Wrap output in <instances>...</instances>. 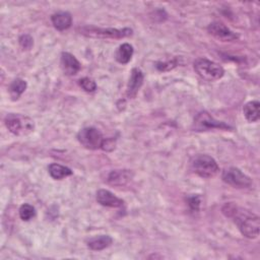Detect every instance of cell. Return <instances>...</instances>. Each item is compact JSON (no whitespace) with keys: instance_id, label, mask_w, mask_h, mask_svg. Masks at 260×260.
<instances>
[{"instance_id":"6da1fadb","label":"cell","mask_w":260,"mask_h":260,"mask_svg":"<svg viewBox=\"0 0 260 260\" xmlns=\"http://www.w3.org/2000/svg\"><path fill=\"white\" fill-rule=\"evenodd\" d=\"M221 211L226 217L233 219L244 237L248 239H256L259 236L260 219L255 213L232 202L223 204Z\"/></svg>"},{"instance_id":"7a4b0ae2","label":"cell","mask_w":260,"mask_h":260,"mask_svg":"<svg viewBox=\"0 0 260 260\" xmlns=\"http://www.w3.org/2000/svg\"><path fill=\"white\" fill-rule=\"evenodd\" d=\"M190 168L193 173L204 179L214 177L219 171V167L216 160L208 154L194 155L191 158Z\"/></svg>"},{"instance_id":"3957f363","label":"cell","mask_w":260,"mask_h":260,"mask_svg":"<svg viewBox=\"0 0 260 260\" xmlns=\"http://www.w3.org/2000/svg\"><path fill=\"white\" fill-rule=\"evenodd\" d=\"M81 35L89 38L99 39H123L130 37L133 30L129 27L114 28V27H98L93 25H85L79 28Z\"/></svg>"},{"instance_id":"277c9868","label":"cell","mask_w":260,"mask_h":260,"mask_svg":"<svg viewBox=\"0 0 260 260\" xmlns=\"http://www.w3.org/2000/svg\"><path fill=\"white\" fill-rule=\"evenodd\" d=\"M193 67L195 72L203 79L207 81H214L220 79L224 74V69L219 64L205 59L198 58L194 61Z\"/></svg>"},{"instance_id":"5b68a950","label":"cell","mask_w":260,"mask_h":260,"mask_svg":"<svg viewBox=\"0 0 260 260\" xmlns=\"http://www.w3.org/2000/svg\"><path fill=\"white\" fill-rule=\"evenodd\" d=\"M5 125L7 129L14 135L23 136L29 134L34 128V121L23 115L20 114H8L5 117Z\"/></svg>"},{"instance_id":"8992f818","label":"cell","mask_w":260,"mask_h":260,"mask_svg":"<svg viewBox=\"0 0 260 260\" xmlns=\"http://www.w3.org/2000/svg\"><path fill=\"white\" fill-rule=\"evenodd\" d=\"M103 134L100 130L94 127H85L82 128L77 133V140L79 143L86 149L95 150L102 148V144L104 141Z\"/></svg>"},{"instance_id":"52a82bcc","label":"cell","mask_w":260,"mask_h":260,"mask_svg":"<svg viewBox=\"0 0 260 260\" xmlns=\"http://www.w3.org/2000/svg\"><path fill=\"white\" fill-rule=\"evenodd\" d=\"M221 179L228 185L238 189L249 188L252 185V179L236 167L226 168L222 172Z\"/></svg>"},{"instance_id":"ba28073f","label":"cell","mask_w":260,"mask_h":260,"mask_svg":"<svg viewBox=\"0 0 260 260\" xmlns=\"http://www.w3.org/2000/svg\"><path fill=\"white\" fill-rule=\"evenodd\" d=\"M194 131H208L212 129H231V127L222 121L214 119L208 112L201 111L194 118Z\"/></svg>"},{"instance_id":"9c48e42d","label":"cell","mask_w":260,"mask_h":260,"mask_svg":"<svg viewBox=\"0 0 260 260\" xmlns=\"http://www.w3.org/2000/svg\"><path fill=\"white\" fill-rule=\"evenodd\" d=\"M207 31L221 42H232L239 39V35L230 29L225 24L219 21H213L207 26Z\"/></svg>"},{"instance_id":"30bf717a","label":"cell","mask_w":260,"mask_h":260,"mask_svg":"<svg viewBox=\"0 0 260 260\" xmlns=\"http://www.w3.org/2000/svg\"><path fill=\"white\" fill-rule=\"evenodd\" d=\"M144 75L139 68H133L126 88V95L128 99H134L143 84Z\"/></svg>"},{"instance_id":"8fae6325","label":"cell","mask_w":260,"mask_h":260,"mask_svg":"<svg viewBox=\"0 0 260 260\" xmlns=\"http://www.w3.org/2000/svg\"><path fill=\"white\" fill-rule=\"evenodd\" d=\"M133 176L130 170H113L108 173L106 181L112 186H125L133 179Z\"/></svg>"},{"instance_id":"7c38bea8","label":"cell","mask_w":260,"mask_h":260,"mask_svg":"<svg viewBox=\"0 0 260 260\" xmlns=\"http://www.w3.org/2000/svg\"><path fill=\"white\" fill-rule=\"evenodd\" d=\"M61 68L66 75H75L80 70L81 65L72 54L63 52L61 54Z\"/></svg>"},{"instance_id":"4fadbf2b","label":"cell","mask_w":260,"mask_h":260,"mask_svg":"<svg viewBox=\"0 0 260 260\" xmlns=\"http://www.w3.org/2000/svg\"><path fill=\"white\" fill-rule=\"evenodd\" d=\"M96 201L106 207H121L124 204V201L117 196H115L112 192L106 189H100L96 192Z\"/></svg>"},{"instance_id":"5bb4252c","label":"cell","mask_w":260,"mask_h":260,"mask_svg":"<svg viewBox=\"0 0 260 260\" xmlns=\"http://www.w3.org/2000/svg\"><path fill=\"white\" fill-rule=\"evenodd\" d=\"M51 20L54 27L58 30H65L72 24V16L67 11H59L52 14Z\"/></svg>"},{"instance_id":"9a60e30c","label":"cell","mask_w":260,"mask_h":260,"mask_svg":"<svg viewBox=\"0 0 260 260\" xmlns=\"http://www.w3.org/2000/svg\"><path fill=\"white\" fill-rule=\"evenodd\" d=\"M112 243H113V239L110 236L100 235V236L90 238L87 241V247L92 251H101L111 246Z\"/></svg>"},{"instance_id":"2e32d148","label":"cell","mask_w":260,"mask_h":260,"mask_svg":"<svg viewBox=\"0 0 260 260\" xmlns=\"http://www.w3.org/2000/svg\"><path fill=\"white\" fill-rule=\"evenodd\" d=\"M259 107L260 104L257 101H251L248 102L244 108H243V113L247 121L249 122H257L260 118V113H259Z\"/></svg>"},{"instance_id":"e0dca14e","label":"cell","mask_w":260,"mask_h":260,"mask_svg":"<svg viewBox=\"0 0 260 260\" xmlns=\"http://www.w3.org/2000/svg\"><path fill=\"white\" fill-rule=\"evenodd\" d=\"M133 52H134L133 47L128 43H124L120 45L119 48L117 49L115 53V58L119 63L127 64L131 60L133 56Z\"/></svg>"},{"instance_id":"ac0fdd59","label":"cell","mask_w":260,"mask_h":260,"mask_svg":"<svg viewBox=\"0 0 260 260\" xmlns=\"http://www.w3.org/2000/svg\"><path fill=\"white\" fill-rule=\"evenodd\" d=\"M48 171H49L50 176L55 180H62L66 177H68V176H71L72 173H73L71 171V169H69L65 166H62L60 164H51V165H49Z\"/></svg>"},{"instance_id":"d6986e66","label":"cell","mask_w":260,"mask_h":260,"mask_svg":"<svg viewBox=\"0 0 260 260\" xmlns=\"http://www.w3.org/2000/svg\"><path fill=\"white\" fill-rule=\"evenodd\" d=\"M8 89L12 100H17L26 89V82L21 78H16L10 83Z\"/></svg>"},{"instance_id":"ffe728a7","label":"cell","mask_w":260,"mask_h":260,"mask_svg":"<svg viewBox=\"0 0 260 260\" xmlns=\"http://www.w3.org/2000/svg\"><path fill=\"white\" fill-rule=\"evenodd\" d=\"M18 212H19L20 218H21L22 220L27 221V220L31 219V218L35 216V214H36V209H35V207H34L32 205H30V204H28V203H24V204H22V205L19 207Z\"/></svg>"},{"instance_id":"44dd1931","label":"cell","mask_w":260,"mask_h":260,"mask_svg":"<svg viewBox=\"0 0 260 260\" xmlns=\"http://www.w3.org/2000/svg\"><path fill=\"white\" fill-rule=\"evenodd\" d=\"M79 85L87 92H92L96 89V83L89 77H83L79 79Z\"/></svg>"},{"instance_id":"7402d4cb","label":"cell","mask_w":260,"mask_h":260,"mask_svg":"<svg viewBox=\"0 0 260 260\" xmlns=\"http://www.w3.org/2000/svg\"><path fill=\"white\" fill-rule=\"evenodd\" d=\"M177 65H178V60L177 59H172V60H168L166 62H157L155 67L159 71H169V70L175 68Z\"/></svg>"},{"instance_id":"603a6c76","label":"cell","mask_w":260,"mask_h":260,"mask_svg":"<svg viewBox=\"0 0 260 260\" xmlns=\"http://www.w3.org/2000/svg\"><path fill=\"white\" fill-rule=\"evenodd\" d=\"M188 205L190 206V208L194 211L199 210V206H200V197L198 195H192L189 196L188 199Z\"/></svg>"},{"instance_id":"cb8c5ba5","label":"cell","mask_w":260,"mask_h":260,"mask_svg":"<svg viewBox=\"0 0 260 260\" xmlns=\"http://www.w3.org/2000/svg\"><path fill=\"white\" fill-rule=\"evenodd\" d=\"M19 44L23 49L29 50L32 46V38L28 35H22L19 38Z\"/></svg>"},{"instance_id":"d4e9b609","label":"cell","mask_w":260,"mask_h":260,"mask_svg":"<svg viewBox=\"0 0 260 260\" xmlns=\"http://www.w3.org/2000/svg\"><path fill=\"white\" fill-rule=\"evenodd\" d=\"M115 148V140L112 138H105L102 144V149L106 151H111Z\"/></svg>"}]
</instances>
